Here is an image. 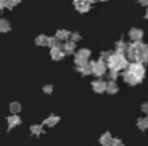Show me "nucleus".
<instances>
[{"label":"nucleus","mask_w":148,"mask_h":146,"mask_svg":"<svg viewBox=\"0 0 148 146\" xmlns=\"http://www.w3.org/2000/svg\"><path fill=\"white\" fill-rule=\"evenodd\" d=\"M70 39H71V41H73V42H79L81 39V35L77 33V31H75V33H71Z\"/></svg>","instance_id":"obj_26"},{"label":"nucleus","mask_w":148,"mask_h":146,"mask_svg":"<svg viewBox=\"0 0 148 146\" xmlns=\"http://www.w3.org/2000/svg\"><path fill=\"white\" fill-rule=\"evenodd\" d=\"M7 8V0H0V11Z\"/></svg>","instance_id":"obj_30"},{"label":"nucleus","mask_w":148,"mask_h":146,"mask_svg":"<svg viewBox=\"0 0 148 146\" xmlns=\"http://www.w3.org/2000/svg\"><path fill=\"white\" fill-rule=\"evenodd\" d=\"M118 91H119V86H118L117 81L109 80V82H108V85H106V93L110 94V95H114Z\"/></svg>","instance_id":"obj_15"},{"label":"nucleus","mask_w":148,"mask_h":146,"mask_svg":"<svg viewBox=\"0 0 148 146\" xmlns=\"http://www.w3.org/2000/svg\"><path fill=\"white\" fill-rule=\"evenodd\" d=\"M11 30V24L8 20L0 18V33H8Z\"/></svg>","instance_id":"obj_19"},{"label":"nucleus","mask_w":148,"mask_h":146,"mask_svg":"<svg viewBox=\"0 0 148 146\" xmlns=\"http://www.w3.org/2000/svg\"><path fill=\"white\" fill-rule=\"evenodd\" d=\"M55 37L59 39V41L66 42V41H68V39H70V37H71V31L66 30V29H60V30L56 31Z\"/></svg>","instance_id":"obj_16"},{"label":"nucleus","mask_w":148,"mask_h":146,"mask_svg":"<svg viewBox=\"0 0 148 146\" xmlns=\"http://www.w3.org/2000/svg\"><path fill=\"white\" fill-rule=\"evenodd\" d=\"M96 1H98V0H90V3H92V4H93V3H96Z\"/></svg>","instance_id":"obj_33"},{"label":"nucleus","mask_w":148,"mask_h":146,"mask_svg":"<svg viewBox=\"0 0 148 146\" xmlns=\"http://www.w3.org/2000/svg\"><path fill=\"white\" fill-rule=\"evenodd\" d=\"M43 127H45L43 124H33V125H30V133L33 136H37V137H38V136H41L42 133L45 132Z\"/></svg>","instance_id":"obj_17"},{"label":"nucleus","mask_w":148,"mask_h":146,"mask_svg":"<svg viewBox=\"0 0 148 146\" xmlns=\"http://www.w3.org/2000/svg\"><path fill=\"white\" fill-rule=\"evenodd\" d=\"M129 59L126 56V54L118 52V51H112L109 55V58L106 59V65L109 71H115L118 73L123 72L127 65H129Z\"/></svg>","instance_id":"obj_3"},{"label":"nucleus","mask_w":148,"mask_h":146,"mask_svg":"<svg viewBox=\"0 0 148 146\" xmlns=\"http://www.w3.org/2000/svg\"><path fill=\"white\" fill-rule=\"evenodd\" d=\"M92 67H93L92 75H95L96 77H102V76H105V73H106V71H108L106 61L101 60V59H98L97 61H92Z\"/></svg>","instance_id":"obj_5"},{"label":"nucleus","mask_w":148,"mask_h":146,"mask_svg":"<svg viewBox=\"0 0 148 146\" xmlns=\"http://www.w3.org/2000/svg\"><path fill=\"white\" fill-rule=\"evenodd\" d=\"M60 47L63 48V51H64L66 55H72V54H75V50H76V42L66 41Z\"/></svg>","instance_id":"obj_12"},{"label":"nucleus","mask_w":148,"mask_h":146,"mask_svg":"<svg viewBox=\"0 0 148 146\" xmlns=\"http://www.w3.org/2000/svg\"><path fill=\"white\" fill-rule=\"evenodd\" d=\"M118 76H119V73H118V72H115V71H109V72H108V78H109V80H112V81H117Z\"/></svg>","instance_id":"obj_25"},{"label":"nucleus","mask_w":148,"mask_h":146,"mask_svg":"<svg viewBox=\"0 0 148 146\" xmlns=\"http://www.w3.org/2000/svg\"><path fill=\"white\" fill-rule=\"evenodd\" d=\"M47 42H49V37L43 35V34H41V35H38L36 38L37 46H47Z\"/></svg>","instance_id":"obj_22"},{"label":"nucleus","mask_w":148,"mask_h":146,"mask_svg":"<svg viewBox=\"0 0 148 146\" xmlns=\"http://www.w3.org/2000/svg\"><path fill=\"white\" fill-rule=\"evenodd\" d=\"M140 110L143 111L144 113H148V102H144L142 106H140Z\"/></svg>","instance_id":"obj_29"},{"label":"nucleus","mask_w":148,"mask_h":146,"mask_svg":"<svg viewBox=\"0 0 148 146\" xmlns=\"http://www.w3.org/2000/svg\"><path fill=\"white\" fill-rule=\"evenodd\" d=\"M139 4L143 7H148V0H139Z\"/></svg>","instance_id":"obj_31"},{"label":"nucleus","mask_w":148,"mask_h":146,"mask_svg":"<svg viewBox=\"0 0 148 146\" xmlns=\"http://www.w3.org/2000/svg\"><path fill=\"white\" fill-rule=\"evenodd\" d=\"M113 140H114V138H113L112 133H110V132H105V133H102V134H101L100 143H101V146H112Z\"/></svg>","instance_id":"obj_14"},{"label":"nucleus","mask_w":148,"mask_h":146,"mask_svg":"<svg viewBox=\"0 0 148 146\" xmlns=\"http://www.w3.org/2000/svg\"><path fill=\"white\" fill-rule=\"evenodd\" d=\"M21 103L18 102H11L9 103V111H11V113H18L21 112Z\"/></svg>","instance_id":"obj_21"},{"label":"nucleus","mask_w":148,"mask_h":146,"mask_svg":"<svg viewBox=\"0 0 148 146\" xmlns=\"http://www.w3.org/2000/svg\"><path fill=\"white\" fill-rule=\"evenodd\" d=\"M122 77H123V81L130 86L140 85L144 81V77H145L144 64L130 61L127 68L122 72Z\"/></svg>","instance_id":"obj_1"},{"label":"nucleus","mask_w":148,"mask_h":146,"mask_svg":"<svg viewBox=\"0 0 148 146\" xmlns=\"http://www.w3.org/2000/svg\"><path fill=\"white\" fill-rule=\"evenodd\" d=\"M58 46H60V44H59V39L56 38V37H49L47 47H50V48H54V47H58Z\"/></svg>","instance_id":"obj_23"},{"label":"nucleus","mask_w":148,"mask_h":146,"mask_svg":"<svg viewBox=\"0 0 148 146\" xmlns=\"http://www.w3.org/2000/svg\"><path fill=\"white\" fill-rule=\"evenodd\" d=\"M98 1H108V0H98Z\"/></svg>","instance_id":"obj_34"},{"label":"nucleus","mask_w":148,"mask_h":146,"mask_svg":"<svg viewBox=\"0 0 148 146\" xmlns=\"http://www.w3.org/2000/svg\"><path fill=\"white\" fill-rule=\"evenodd\" d=\"M76 69H77V72H79V73H81L83 76L92 75V71H93L92 61H87V63L80 64V65H76Z\"/></svg>","instance_id":"obj_7"},{"label":"nucleus","mask_w":148,"mask_h":146,"mask_svg":"<svg viewBox=\"0 0 148 146\" xmlns=\"http://www.w3.org/2000/svg\"><path fill=\"white\" fill-rule=\"evenodd\" d=\"M127 46H129V43H126V42L123 41V39H119L118 42H115V51H118V52H123V54H126Z\"/></svg>","instance_id":"obj_18"},{"label":"nucleus","mask_w":148,"mask_h":146,"mask_svg":"<svg viewBox=\"0 0 148 146\" xmlns=\"http://www.w3.org/2000/svg\"><path fill=\"white\" fill-rule=\"evenodd\" d=\"M73 5L79 13H87L89 12L92 3H90V0H73Z\"/></svg>","instance_id":"obj_6"},{"label":"nucleus","mask_w":148,"mask_h":146,"mask_svg":"<svg viewBox=\"0 0 148 146\" xmlns=\"http://www.w3.org/2000/svg\"><path fill=\"white\" fill-rule=\"evenodd\" d=\"M7 124H8V130L13 129V128L18 127L21 124V117H20L17 113H12L11 116L7 117Z\"/></svg>","instance_id":"obj_9"},{"label":"nucleus","mask_w":148,"mask_h":146,"mask_svg":"<svg viewBox=\"0 0 148 146\" xmlns=\"http://www.w3.org/2000/svg\"><path fill=\"white\" fill-rule=\"evenodd\" d=\"M53 91H54V86L53 85H50V84H49V85L43 86V93H45V94H51Z\"/></svg>","instance_id":"obj_27"},{"label":"nucleus","mask_w":148,"mask_h":146,"mask_svg":"<svg viewBox=\"0 0 148 146\" xmlns=\"http://www.w3.org/2000/svg\"><path fill=\"white\" fill-rule=\"evenodd\" d=\"M143 37H144V33H143L142 29H138V28H132V29H130V31H129V38L131 39L132 42L142 41Z\"/></svg>","instance_id":"obj_11"},{"label":"nucleus","mask_w":148,"mask_h":146,"mask_svg":"<svg viewBox=\"0 0 148 146\" xmlns=\"http://www.w3.org/2000/svg\"><path fill=\"white\" fill-rule=\"evenodd\" d=\"M144 18L148 20V7H147V11H145V14H144Z\"/></svg>","instance_id":"obj_32"},{"label":"nucleus","mask_w":148,"mask_h":146,"mask_svg":"<svg viewBox=\"0 0 148 146\" xmlns=\"http://www.w3.org/2000/svg\"><path fill=\"white\" fill-rule=\"evenodd\" d=\"M126 56L129 61L148 64V44L142 41L129 43L126 50Z\"/></svg>","instance_id":"obj_2"},{"label":"nucleus","mask_w":148,"mask_h":146,"mask_svg":"<svg viewBox=\"0 0 148 146\" xmlns=\"http://www.w3.org/2000/svg\"><path fill=\"white\" fill-rule=\"evenodd\" d=\"M21 3V0H7V8L8 9H13L16 5Z\"/></svg>","instance_id":"obj_24"},{"label":"nucleus","mask_w":148,"mask_h":146,"mask_svg":"<svg viewBox=\"0 0 148 146\" xmlns=\"http://www.w3.org/2000/svg\"><path fill=\"white\" fill-rule=\"evenodd\" d=\"M106 85H108V82H105L103 80H96L92 82V89L95 93L102 94L106 91Z\"/></svg>","instance_id":"obj_10"},{"label":"nucleus","mask_w":148,"mask_h":146,"mask_svg":"<svg viewBox=\"0 0 148 146\" xmlns=\"http://www.w3.org/2000/svg\"><path fill=\"white\" fill-rule=\"evenodd\" d=\"M50 56L54 61H59L64 58L66 54L63 51V48L60 46H58V47H54V48H50Z\"/></svg>","instance_id":"obj_8"},{"label":"nucleus","mask_w":148,"mask_h":146,"mask_svg":"<svg viewBox=\"0 0 148 146\" xmlns=\"http://www.w3.org/2000/svg\"><path fill=\"white\" fill-rule=\"evenodd\" d=\"M75 58H73V61H75V65H80V64H84L89 61V58L92 55V51L88 50V48H80L79 51H76Z\"/></svg>","instance_id":"obj_4"},{"label":"nucleus","mask_w":148,"mask_h":146,"mask_svg":"<svg viewBox=\"0 0 148 146\" xmlns=\"http://www.w3.org/2000/svg\"><path fill=\"white\" fill-rule=\"evenodd\" d=\"M112 146H125V143H123V141L121 138H114L112 142Z\"/></svg>","instance_id":"obj_28"},{"label":"nucleus","mask_w":148,"mask_h":146,"mask_svg":"<svg viewBox=\"0 0 148 146\" xmlns=\"http://www.w3.org/2000/svg\"><path fill=\"white\" fill-rule=\"evenodd\" d=\"M136 127L140 130H147L148 129V117H139L136 120Z\"/></svg>","instance_id":"obj_20"},{"label":"nucleus","mask_w":148,"mask_h":146,"mask_svg":"<svg viewBox=\"0 0 148 146\" xmlns=\"http://www.w3.org/2000/svg\"><path fill=\"white\" fill-rule=\"evenodd\" d=\"M59 121H60V117H59L58 115H50L49 117H46L45 120H43V125L47 128H53L58 124Z\"/></svg>","instance_id":"obj_13"}]
</instances>
